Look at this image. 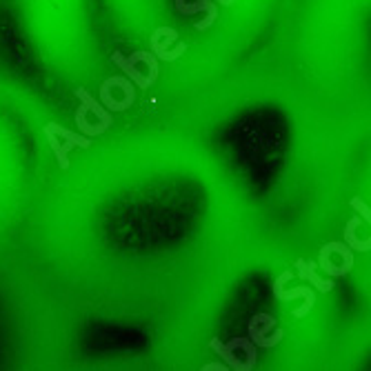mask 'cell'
Returning a JSON list of instances; mask_svg holds the SVG:
<instances>
[{
  "mask_svg": "<svg viewBox=\"0 0 371 371\" xmlns=\"http://www.w3.org/2000/svg\"><path fill=\"white\" fill-rule=\"evenodd\" d=\"M76 96H78V109H76L78 134L87 136V138H96V136H103L107 130H111L113 113L107 111L101 105V101H96L84 87H78Z\"/></svg>",
  "mask_w": 371,
  "mask_h": 371,
  "instance_id": "6da1fadb",
  "label": "cell"
},
{
  "mask_svg": "<svg viewBox=\"0 0 371 371\" xmlns=\"http://www.w3.org/2000/svg\"><path fill=\"white\" fill-rule=\"evenodd\" d=\"M111 61L138 89H149L158 80L161 67H158V58L151 51H134L132 56H125L122 51H113Z\"/></svg>",
  "mask_w": 371,
  "mask_h": 371,
  "instance_id": "7a4b0ae2",
  "label": "cell"
},
{
  "mask_svg": "<svg viewBox=\"0 0 371 371\" xmlns=\"http://www.w3.org/2000/svg\"><path fill=\"white\" fill-rule=\"evenodd\" d=\"M209 347L234 371H251L256 363H258V347H256L249 338L238 336L229 342H222L220 338H211Z\"/></svg>",
  "mask_w": 371,
  "mask_h": 371,
  "instance_id": "3957f363",
  "label": "cell"
},
{
  "mask_svg": "<svg viewBox=\"0 0 371 371\" xmlns=\"http://www.w3.org/2000/svg\"><path fill=\"white\" fill-rule=\"evenodd\" d=\"M45 136H47L49 147L54 149V156H56V161H58L61 169H69V151L71 149L92 147V138L82 136L78 132H71L58 122H47L45 125Z\"/></svg>",
  "mask_w": 371,
  "mask_h": 371,
  "instance_id": "277c9868",
  "label": "cell"
},
{
  "mask_svg": "<svg viewBox=\"0 0 371 371\" xmlns=\"http://www.w3.org/2000/svg\"><path fill=\"white\" fill-rule=\"evenodd\" d=\"M136 103V84L127 76H109L101 84V105L107 111H127Z\"/></svg>",
  "mask_w": 371,
  "mask_h": 371,
  "instance_id": "5b68a950",
  "label": "cell"
},
{
  "mask_svg": "<svg viewBox=\"0 0 371 371\" xmlns=\"http://www.w3.org/2000/svg\"><path fill=\"white\" fill-rule=\"evenodd\" d=\"M329 278L347 276L353 269V251L340 240H332L320 247L318 263H316Z\"/></svg>",
  "mask_w": 371,
  "mask_h": 371,
  "instance_id": "8992f818",
  "label": "cell"
},
{
  "mask_svg": "<svg viewBox=\"0 0 371 371\" xmlns=\"http://www.w3.org/2000/svg\"><path fill=\"white\" fill-rule=\"evenodd\" d=\"M291 269L282 271V274L274 280V298L280 303H289V301H298L303 298V307H298L294 311L296 318H305L307 313L316 305V294H313V287H296V289H284V284L291 280Z\"/></svg>",
  "mask_w": 371,
  "mask_h": 371,
  "instance_id": "52a82bcc",
  "label": "cell"
},
{
  "mask_svg": "<svg viewBox=\"0 0 371 371\" xmlns=\"http://www.w3.org/2000/svg\"><path fill=\"white\" fill-rule=\"evenodd\" d=\"M276 325H278L276 318L269 316V313H256L249 320V340L256 347H263V349L276 347L284 338V332L278 329Z\"/></svg>",
  "mask_w": 371,
  "mask_h": 371,
  "instance_id": "ba28073f",
  "label": "cell"
},
{
  "mask_svg": "<svg viewBox=\"0 0 371 371\" xmlns=\"http://www.w3.org/2000/svg\"><path fill=\"white\" fill-rule=\"evenodd\" d=\"M176 40H178V32L174 30V27H158L149 38V51L158 61L174 63L180 58V56H184V51H187V45H184V42H178L174 49H169V45H174Z\"/></svg>",
  "mask_w": 371,
  "mask_h": 371,
  "instance_id": "9c48e42d",
  "label": "cell"
},
{
  "mask_svg": "<svg viewBox=\"0 0 371 371\" xmlns=\"http://www.w3.org/2000/svg\"><path fill=\"white\" fill-rule=\"evenodd\" d=\"M174 5H176V11L184 13V16H194V13H201V11L207 13V18L203 23L196 25L198 32H207L209 27L216 23V18H218V5L213 3V0H198V3H187V0H174Z\"/></svg>",
  "mask_w": 371,
  "mask_h": 371,
  "instance_id": "30bf717a",
  "label": "cell"
},
{
  "mask_svg": "<svg viewBox=\"0 0 371 371\" xmlns=\"http://www.w3.org/2000/svg\"><path fill=\"white\" fill-rule=\"evenodd\" d=\"M316 269H318V265L313 263V260H305V258H298V260H296L298 276H301L305 282H309V287L318 289V291H322V294H329V291L334 289V280L320 278V276L316 274Z\"/></svg>",
  "mask_w": 371,
  "mask_h": 371,
  "instance_id": "8fae6325",
  "label": "cell"
},
{
  "mask_svg": "<svg viewBox=\"0 0 371 371\" xmlns=\"http://www.w3.org/2000/svg\"><path fill=\"white\" fill-rule=\"evenodd\" d=\"M363 225V218H349L345 222V245L351 251H371V240L358 236V227Z\"/></svg>",
  "mask_w": 371,
  "mask_h": 371,
  "instance_id": "7c38bea8",
  "label": "cell"
},
{
  "mask_svg": "<svg viewBox=\"0 0 371 371\" xmlns=\"http://www.w3.org/2000/svg\"><path fill=\"white\" fill-rule=\"evenodd\" d=\"M349 203H351L353 211H356V213H358V216H360V218H363V220H365V222L369 225V222H371V209H369V205H367V203L363 201V198H360V196H353Z\"/></svg>",
  "mask_w": 371,
  "mask_h": 371,
  "instance_id": "4fadbf2b",
  "label": "cell"
},
{
  "mask_svg": "<svg viewBox=\"0 0 371 371\" xmlns=\"http://www.w3.org/2000/svg\"><path fill=\"white\" fill-rule=\"evenodd\" d=\"M225 369H229V367L222 365V363H209V365L203 367V371H225Z\"/></svg>",
  "mask_w": 371,
  "mask_h": 371,
  "instance_id": "5bb4252c",
  "label": "cell"
},
{
  "mask_svg": "<svg viewBox=\"0 0 371 371\" xmlns=\"http://www.w3.org/2000/svg\"><path fill=\"white\" fill-rule=\"evenodd\" d=\"M213 3H218V5H222V7H232L236 0H213Z\"/></svg>",
  "mask_w": 371,
  "mask_h": 371,
  "instance_id": "9a60e30c",
  "label": "cell"
}]
</instances>
